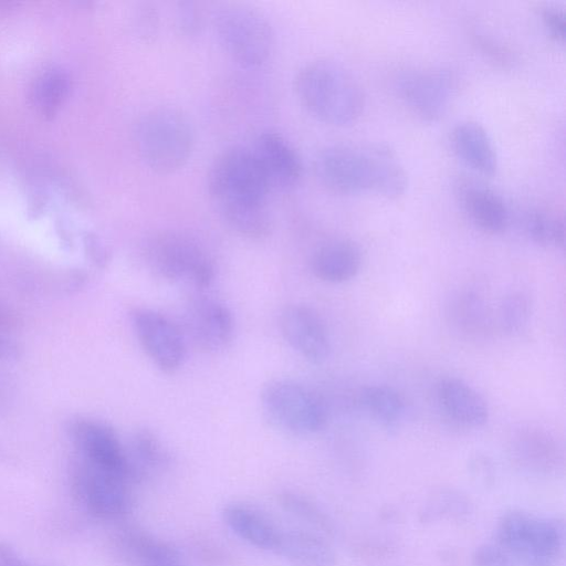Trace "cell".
Returning a JSON list of instances; mask_svg holds the SVG:
<instances>
[{
    "label": "cell",
    "mask_w": 566,
    "mask_h": 566,
    "mask_svg": "<svg viewBox=\"0 0 566 566\" xmlns=\"http://www.w3.org/2000/svg\"><path fill=\"white\" fill-rule=\"evenodd\" d=\"M21 350L14 334L0 329V360H14L20 357Z\"/></svg>",
    "instance_id": "8d00e7d4"
},
{
    "label": "cell",
    "mask_w": 566,
    "mask_h": 566,
    "mask_svg": "<svg viewBox=\"0 0 566 566\" xmlns=\"http://www.w3.org/2000/svg\"><path fill=\"white\" fill-rule=\"evenodd\" d=\"M522 227L534 243L544 248L564 250L565 222L556 212L543 208H531L522 216Z\"/></svg>",
    "instance_id": "83f0119b"
},
{
    "label": "cell",
    "mask_w": 566,
    "mask_h": 566,
    "mask_svg": "<svg viewBox=\"0 0 566 566\" xmlns=\"http://www.w3.org/2000/svg\"><path fill=\"white\" fill-rule=\"evenodd\" d=\"M565 532L560 518L512 510L499 518L492 542L513 566H556L564 553Z\"/></svg>",
    "instance_id": "7a4b0ae2"
},
{
    "label": "cell",
    "mask_w": 566,
    "mask_h": 566,
    "mask_svg": "<svg viewBox=\"0 0 566 566\" xmlns=\"http://www.w3.org/2000/svg\"><path fill=\"white\" fill-rule=\"evenodd\" d=\"M314 171L319 182L338 195L373 192L374 160L371 142L335 143L315 156Z\"/></svg>",
    "instance_id": "9c48e42d"
},
{
    "label": "cell",
    "mask_w": 566,
    "mask_h": 566,
    "mask_svg": "<svg viewBox=\"0 0 566 566\" xmlns=\"http://www.w3.org/2000/svg\"><path fill=\"white\" fill-rule=\"evenodd\" d=\"M472 563L473 566H513L505 553L492 541L475 548Z\"/></svg>",
    "instance_id": "e575fe53"
},
{
    "label": "cell",
    "mask_w": 566,
    "mask_h": 566,
    "mask_svg": "<svg viewBox=\"0 0 566 566\" xmlns=\"http://www.w3.org/2000/svg\"><path fill=\"white\" fill-rule=\"evenodd\" d=\"M207 186L213 203L265 202L271 190L251 148L233 145L211 164Z\"/></svg>",
    "instance_id": "ba28073f"
},
{
    "label": "cell",
    "mask_w": 566,
    "mask_h": 566,
    "mask_svg": "<svg viewBox=\"0 0 566 566\" xmlns=\"http://www.w3.org/2000/svg\"><path fill=\"white\" fill-rule=\"evenodd\" d=\"M177 28L189 39L197 38L203 28V15L195 1H179L176 8Z\"/></svg>",
    "instance_id": "d6a6232c"
},
{
    "label": "cell",
    "mask_w": 566,
    "mask_h": 566,
    "mask_svg": "<svg viewBox=\"0 0 566 566\" xmlns=\"http://www.w3.org/2000/svg\"><path fill=\"white\" fill-rule=\"evenodd\" d=\"M160 25V15L157 6L149 1L139 2L132 15L134 35L143 43L156 40Z\"/></svg>",
    "instance_id": "1f68e13d"
},
{
    "label": "cell",
    "mask_w": 566,
    "mask_h": 566,
    "mask_svg": "<svg viewBox=\"0 0 566 566\" xmlns=\"http://www.w3.org/2000/svg\"><path fill=\"white\" fill-rule=\"evenodd\" d=\"M222 518L230 531L255 548L274 553L283 527L258 506L233 501L224 505Z\"/></svg>",
    "instance_id": "ffe728a7"
},
{
    "label": "cell",
    "mask_w": 566,
    "mask_h": 566,
    "mask_svg": "<svg viewBox=\"0 0 566 566\" xmlns=\"http://www.w3.org/2000/svg\"><path fill=\"white\" fill-rule=\"evenodd\" d=\"M222 221L237 234L262 240L272 230V217L265 202H219L214 203Z\"/></svg>",
    "instance_id": "484cf974"
},
{
    "label": "cell",
    "mask_w": 566,
    "mask_h": 566,
    "mask_svg": "<svg viewBox=\"0 0 566 566\" xmlns=\"http://www.w3.org/2000/svg\"><path fill=\"white\" fill-rule=\"evenodd\" d=\"M279 327L289 346L308 363L318 365L329 357L332 346L327 326L312 306H285L279 317Z\"/></svg>",
    "instance_id": "2e32d148"
},
{
    "label": "cell",
    "mask_w": 566,
    "mask_h": 566,
    "mask_svg": "<svg viewBox=\"0 0 566 566\" xmlns=\"http://www.w3.org/2000/svg\"><path fill=\"white\" fill-rule=\"evenodd\" d=\"M132 481L138 484L169 468L171 454L148 428L136 429L125 443Z\"/></svg>",
    "instance_id": "cb8c5ba5"
},
{
    "label": "cell",
    "mask_w": 566,
    "mask_h": 566,
    "mask_svg": "<svg viewBox=\"0 0 566 566\" xmlns=\"http://www.w3.org/2000/svg\"><path fill=\"white\" fill-rule=\"evenodd\" d=\"M143 255L147 268L166 281L205 290L216 280L217 269L212 256L190 234L157 232L144 243Z\"/></svg>",
    "instance_id": "277c9868"
},
{
    "label": "cell",
    "mask_w": 566,
    "mask_h": 566,
    "mask_svg": "<svg viewBox=\"0 0 566 566\" xmlns=\"http://www.w3.org/2000/svg\"><path fill=\"white\" fill-rule=\"evenodd\" d=\"M270 189H293L302 177V160L293 145L280 133L264 130L251 148Z\"/></svg>",
    "instance_id": "e0dca14e"
},
{
    "label": "cell",
    "mask_w": 566,
    "mask_h": 566,
    "mask_svg": "<svg viewBox=\"0 0 566 566\" xmlns=\"http://www.w3.org/2000/svg\"><path fill=\"white\" fill-rule=\"evenodd\" d=\"M446 319L450 331L471 344H483L493 336V321L484 300L474 291L453 292L446 303Z\"/></svg>",
    "instance_id": "ac0fdd59"
},
{
    "label": "cell",
    "mask_w": 566,
    "mask_h": 566,
    "mask_svg": "<svg viewBox=\"0 0 566 566\" xmlns=\"http://www.w3.org/2000/svg\"><path fill=\"white\" fill-rule=\"evenodd\" d=\"M17 314L0 301V329L14 334L18 329Z\"/></svg>",
    "instance_id": "74e56055"
},
{
    "label": "cell",
    "mask_w": 566,
    "mask_h": 566,
    "mask_svg": "<svg viewBox=\"0 0 566 566\" xmlns=\"http://www.w3.org/2000/svg\"><path fill=\"white\" fill-rule=\"evenodd\" d=\"M185 336L202 352L218 354L232 344L235 319L230 307L220 300L198 295L184 311Z\"/></svg>",
    "instance_id": "4fadbf2b"
},
{
    "label": "cell",
    "mask_w": 566,
    "mask_h": 566,
    "mask_svg": "<svg viewBox=\"0 0 566 566\" xmlns=\"http://www.w3.org/2000/svg\"><path fill=\"white\" fill-rule=\"evenodd\" d=\"M292 566H335V553L324 534L302 528H283L275 552Z\"/></svg>",
    "instance_id": "d4e9b609"
},
{
    "label": "cell",
    "mask_w": 566,
    "mask_h": 566,
    "mask_svg": "<svg viewBox=\"0 0 566 566\" xmlns=\"http://www.w3.org/2000/svg\"><path fill=\"white\" fill-rule=\"evenodd\" d=\"M261 408L274 428L301 437L323 430L328 417L324 400L291 378L269 380L261 390Z\"/></svg>",
    "instance_id": "5b68a950"
},
{
    "label": "cell",
    "mask_w": 566,
    "mask_h": 566,
    "mask_svg": "<svg viewBox=\"0 0 566 566\" xmlns=\"http://www.w3.org/2000/svg\"><path fill=\"white\" fill-rule=\"evenodd\" d=\"M279 501L286 512L307 523L315 531L324 535L335 533L327 514L306 496L293 491H283L279 495Z\"/></svg>",
    "instance_id": "f1b7e54d"
},
{
    "label": "cell",
    "mask_w": 566,
    "mask_h": 566,
    "mask_svg": "<svg viewBox=\"0 0 566 566\" xmlns=\"http://www.w3.org/2000/svg\"><path fill=\"white\" fill-rule=\"evenodd\" d=\"M394 87L413 115L432 123L447 113L457 88V76L448 67L407 66L396 73Z\"/></svg>",
    "instance_id": "30bf717a"
},
{
    "label": "cell",
    "mask_w": 566,
    "mask_h": 566,
    "mask_svg": "<svg viewBox=\"0 0 566 566\" xmlns=\"http://www.w3.org/2000/svg\"><path fill=\"white\" fill-rule=\"evenodd\" d=\"M471 36L478 50L496 65L512 67L517 63L516 54L484 29L473 27Z\"/></svg>",
    "instance_id": "4dcf8cb0"
},
{
    "label": "cell",
    "mask_w": 566,
    "mask_h": 566,
    "mask_svg": "<svg viewBox=\"0 0 566 566\" xmlns=\"http://www.w3.org/2000/svg\"><path fill=\"white\" fill-rule=\"evenodd\" d=\"M134 143L144 165L167 175L180 169L193 148L188 117L175 107H156L144 113L134 128Z\"/></svg>",
    "instance_id": "3957f363"
},
{
    "label": "cell",
    "mask_w": 566,
    "mask_h": 566,
    "mask_svg": "<svg viewBox=\"0 0 566 566\" xmlns=\"http://www.w3.org/2000/svg\"><path fill=\"white\" fill-rule=\"evenodd\" d=\"M539 19L546 33L556 42L564 43L566 38V14L563 7L546 3L539 8Z\"/></svg>",
    "instance_id": "836d02e7"
},
{
    "label": "cell",
    "mask_w": 566,
    "mask_h": 566,
    "mask_svg": "<svg viewBox=\"0 0 566 566\" xmlns=\"http://www.w3.org/2000/svg\"><path fill=\"white\" fill-rule=\"evenodd\" d=\"M360 403L388 434L398 432L405 417L406 405L395 388L387 385L366 386L360 392Z\"/></svg>",
    "instance_id": "4316f807"
},
{
    "label": "cell",
    "mask_w": 566,
    "mask_h": 566,
    "mask_svg": "<svg viewBox=\"0 0 566 566\" xmlns=\"http://www.w3.org/2000/svg\"><path fill=\"white\" fill-rule=\"evenodd\" d=\"M532 315V301L530 295L522 290H513L502 298L499 310L500 325L502 329L516 336L528 326Z\"/></svg>",
    "instance_id": "f546056e"
},
{
    "label": "cell",
    "mask_w": 566,
    "mask_h": 566,
    "mask_svg": "<svg viewBox=\"0 0 566 566\" xmlns=\"http://www.w3.org/2000/svg\"><path fill=\"white\" fill-rule=\"evenodd\" d=\"M115 549L127 566H181L179 552L169 543L138 527H124Z\"/></svg>",
    "instance_id": "603a6c76"
},
{
    "label": "cell",
    "mask_w": 566,
    "mask_h": 566,
    "mask_svg": "<svg viewBox=\"0 0 566 566\" xmlns=\"http://www.w3.org/2000/svg\"><path fill=\"white\" fill-rule=\"evenodd\" d=\"M361 263V249L354 240L333 238L314 249L310 259V269L318 280L339 284L354 279Z\"/></svg>",
    "instance_id": "44dd1931"
},
{
    "label": "cell",
    "mask_w": 566,
    "mask_h": 566,
    "mask_svg": "<svg viewBox=\"0 0 566 566\" xmlns=\"http://www.w3.org/2000/svg\"><path fill=\"white\" fill-rule=\"evenodd\" d=\"M213 27L220 45L240 65L256 67L270 57L274 34L260 12L242 4H226L214 13Z\"/></svg>",
    "instance_id": "52a82bcc"
},
{
    "label": "cell",
    "mask_w": 566,
    "mask_h": 566,
    "mask_svg": "<svg viewBox=\"0 0 566 566\" xmlns=\"http://www.w3.org/2000/svg\"><path fill=\"white\" fill-rule=\"evenodd\" d=\"M509 451L514 464L527 474L549 478L564 470L565 454L560 441L538 426L527 424L514 430Z\"/></svg>",
    "instance_id": "5bb4252c"
},
{
    "label": "cell",
    "mask_w": 566,
    "mask_h": 566,
    "mask_svg": "<svg viewBox=\"0 0 566 566\" xmlns=\"http://www.w3.org/2000/svg\"><path fill=\"white\" fill-rule=\"evenodd\" d=\"M67 480L80 507L91 517L103 522H119L133 506V484L116 474L98 469L73 457Z\"/></svg>",
    "instance_id": "8992f818"
},
{
    "label": "cell",
    "mask_w": 566,
    "mask_h": 566,
    "mask_svg": "<svg viewBox=\"0 0 566 566\" xmlns=\"http://www.w3.org/2000/svg\"><path fill=\"white\" fill-rule=\"evenodd\" d=\"M67 437L75 450V457L128 480L133 485L125 443L106 422L77 416L66 423Z\"/></svg>",
    "instance_id": "7c38bea8"
},
{
    "label": "cell",
    "mask_w": 566,
    "mask_h": 566,
    "mask_svg": "<svg viewBox=\"0 0 566 566\" xmlns=\"http://www.w3.org/2000/svg\"><path fill=\"white\" fill-rule=\"evenodd\" d=\"M294 88L305 109L328 125H350L365 107L359 82L344 65L332 60L319 59L304 64L295 75Z\"/></svg>",
    "instance_id": "6da1fadb"
},
{
    "label": "cell",
    "mask_w": 566,
    "mask_h": 566,
    "mask_svg": "<svg viewBox=\"0 0 566 566\" xmlns=\"http://www.w3.org/2000/svg\"><path fill=\"white\" fill-rule=\"evenodd\" d=\"M0 566H46L25 558L11 544L0 539Z\"/></svg>",
    "instance_id": "d590c367"
},
{
    "label": "cell",
    "mask_w": 566,
    "mask_h": 566,
    "mask_svg": "<svg viewBox=\"0 0 566 566\" xmlns=\"http://www.w3.org/2000/svg\"><path fill=\"white\" fill-rule=\"evenodd\" d=\"M436 399L443 415L465 428L483 427L490 417L486 400L467 381L444 377L436 387Z\"/></svg>",
    "instance_id": "d6986e66"
},
{
    "label": "cell",
    "mask_w": 566,
    "mask_h": 566,
    "mask_svg": "<svg viewBox=\"0 0 566 566\" xmlns=\"http://www.w3.org/2000/svg\"><path fill=\"white\" fill-rule=\"evenodd\" d=\"M453 155L472 171L492 176L497 170V154L486 129L474 120H461L449 133Z\"/></svg>",
    "instance_id": "7402d4cb"
},
{
    "label": "cell",
    "mask_w": 566,
    "mask_h": 566,
    "mask_svg": "<svg viewBox=\"0 0 566 566\" xmlns=\"http://www.w3.org/2000/svg\"><path fill=\"white\" fill-rule=\"evenodd\" d=\"M453 197L470 222L483 232H503L510 222L509 207L503 197L483 180L458 175L451 184Z\"/></svg>",
    "instance_id": "9a60e30c"
},
{
    "label": "cell",
    "mask_w": 566,
    "mask_h": 566,
    "mask_svg": "<svg viewBox=\"0 0 566 566\" xmlns=\"http://www.w3.org/2000/svg\"><path fill=\"white\" fill-rule=\"evenodd\" d=\"M133 333L157 369L178 371L187 357V339L182 329L164 313L149 307H135L129 313Z\"/></svg>",
    "instance_id": "8fae6325"
}]
</instances>
